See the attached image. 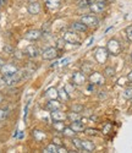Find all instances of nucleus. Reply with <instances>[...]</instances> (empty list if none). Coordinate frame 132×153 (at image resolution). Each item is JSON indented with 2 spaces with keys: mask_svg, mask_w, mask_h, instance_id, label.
<instances>
[{
  "mask_svg": "<svg viewBox=\"0 0 132 153\" xmlns=\"http://www.w3.org/2000/svg\"><path fill=\"white\" fill-rule=\"evenodd\" d=\"M107 49L110 55H114V56H117L119 54L121 53L122 50V47H121V43L119 39H116V38H111V39L108 41L107 43Z\"/></svg>",
  "mask_w": 132,
  "mask_h": 153,
  "instance_id": "f257e3e1",
  "label": "nucleus"
},
{
  "mask_svg": "<svg viewBox=\"0 0 132 153\" xmlns=\"http://www.w3.org/2000/svg\"><path fill=\"white\" fill-rule=\"evenodd\" d=\"M22 79H23L22 72H21V71H16L15 74L3 76V77H1V81H3V83L6 85V86H14V85L19 83Z\"/></svg>",
  "mask_w": 132,
  "mask_h": 153,
  "instance_id": "f03ea898",
  "label": "nucleus"
},
{
  "mask_svg": "<svg viewBox=\"0 0 132 153\" xmlns=\"http://www.w3.org/2000/svg\"><path fill=\"white\" fill-rule=\"evenodd\" d=\"M62 38H64L65 42L67 44H72V45L81 44V37L78 36L77 32H75V31H66V32H64Z\"/></svg>",
  "mask_w": 132,
  "mask_h": 153,
  "instance_id": "7ed1b4c3",
  "label": "nucleus"
},
{
  "mask_svg": "<svg viewBox=\"0 0 132 153\" xmlns=\"http://www.w3.org/2000/svg\"><path fill=\"white\" fill-rule=\"evenodd\" d=\"M88 80L92 85L94 86H103L105 83V76L98 71H92L88 75Z\"/></svg>",
  "mask_w": 132,
  "mask_h": 153,
  "instance_id": "20e7f679",
  "label": "nucleus"
},
{
  "mask_svg": "<svg viewBox=\"0 0 132 153\" xmlns=\"http://www.w3.org/2000/svg\"><path fill=\"white\" fill-rule=\"evenodd\" d=\"M94 58H96L98 64H102V65H103V64H105L108 61V58H109L108 49L107 48H98V49H96Z\"/></svg>",
  "mask_w": 132,
  "mask_h": 153,
  "instance_id": "39448f33",
  "label": "nucleus"
},
{
  "mask_svg": "<svg viewBox=\"0 0 132 153\" xmlns=\"http://www.w3.org/2000/svg\"><path fill=\"white\" fill-rule=\"evenodd\" d=\"M89 10L93 14H99V12H103L107 7V0H94L92 4H89Z\"/></svg>",
  "mask_w": 132,
  "mask_h": 153,
  "instance_id": "423d86ee",
  "label": "nucleus"
},
{
  "mask_svg": "<svg viewBox=\"0 0 132 153\" xmlns=\"http://www.w3.org/2000/svg\"><path fill=\"white\" fill-rule=\"evenodd\" d=\"M43 37V32L42 30H28L24 33V39H27L30 42H36L39 41Z\"/></svg>",
  "mask_w": 132,
  "mask_h": 153,
  "instance_id": "0eeeda50",
  "label": "nucleus"
},
{
  "mask_svg": "<svg viewBox=\"0 0 132 153\" xmlns=\"http://www.w3.org/2000/svg\"><path fill=\"white\" fill-rule=\"evenodd\" d=\"M58 52L59 50L56 49V47H48L47 49H44L42 52V58L44 60H54L58 56Z\"/></svg>",
  "mask_w": 132,
  "mask_h": 153,
  "instance_id": "6e6552de",
  "label": "nucleus"
},
{
  "mask_svg": "<svg viewBox=\"0 0 132 153\" xmlns=\"http://www.w3.org/2000/svg\"><path fill=\"white\" fill-rule=\"evenodd\" d=\"M87 81V76L82 71H75L72 74V82L76 86H83Z\"/></svg>",
  "mask_w": 132,
  "mask_h": 153,
  "instance_id": "1a4fd4ad",
  "label": "nucleus"
},
{
  "mask_svg": "<svg viewBox=\"0 0 132 153\" xmlns=\"http://www.w3.org/2000/svg\"><path fill=\"white\" fill-rule=\"evenodd\" d=\"M81 21L85 25H87L88 27H97L99 25V20L94 15H85V16L81 17Z\"/></svg>",
  "mask_w": 132,
  "mask_h": 153,
  "instance_id": "9d476101",
  "label": "nucleus"
},
{
  "mask_svg": "<svg viewBox=\"0 0 132 153\" xmlns=\"http://www.w3.org/2000/svg\"><path fill=\"white\" fill-rule=\"evenodd\" d=\"M50 117H51L53 121H65L66 119H67V114L61 111V109H58V110H53Z\"/></svg>",
  "mask_w": 132,
  "mask_h": 153,
  "instance_id": "9b49d317",
  "label": "nucleus"
},
{
  "mask_svg": "<svg viewBox=\"0 0 132 153\" xmlns=\"http://www.w3.org/2000/svg\"><path fill=\"white\" fill-rule=\"evenodd\" d=\"M71 30L77 32V33H85V32H87L88 26H87V25H85L82 21H78V22H73L71 25Z\"/></svg>",
  "mask_w": 132,
  "mask_h": 153,
  "instance_id": "f8f14e48",
  "label": "nucleus"
},
{
  "mask_svg": "<svg viewBox=\"0 0 132 153\" xmlns=\"http://www.w3.org/2000/svg\"><path fill=\"white\" fill-rule=\"evenodd\" d=\"M24 54L27 55L28 58L33 59V58H37L39 54H41V52H39L38 47H36V45H28L27 48H26V50H24Z\"/></svg>",
  "mask_w": 132,
  "mask_h": 153,
  "instance_id": "ddd939ff",
  "label": "nucleus"
},
{
  "mask_svg": "<svg viewBox=\"0 0 132 153\" xmlns=\"http://www.w3.org/2000/svg\"><path fill=\"white\" fill-rule=\"evenodd\" d=\"M16 71H19V69L12 65V64H5V65L0 69V72H1L3 76H6V75H11V74H15Z\"/></svg>",
  "mask_w": 132,
  "mask_h": 153,
  "instance_id": "4468645a",
  "label": "nucleus"
},
{
  "mask_svg": "<svg viewBox=\"0 0 132 153\" xmlns=\"http://www.w3.org/2000/svg\"><path fill=\"white\" fill-rule=\"evenodd\" d=\"M41 10H42V6H41V4H39L38 1H32V3H30V4L27 5V11L30 12L31 15H37V14H39V12H41Z\"/></svg>",
  "mask_w": 132,
  "mask_h": 153,
  "instance_id": "2eb2a0df",
  "label": "nucleus"
},
{
  "mask_svg": "<svg viewBox=\"0 0 132 153\" xmlns=\"http://www.w3.org/2000/svg\"><path fill=\"white\" fill-rule=\"evenodd\" d=\"M70 127L75 131V132H83L86 130V125L82 120H76V121H71Z\"/></svg>",
  "mask_w": 132,
  "mask_h": 153,
  "instance_id": "dca6fc26",
  "label": "nucleus"
},
{
  "mask_svg": "<svg viewBox=\"0 0 132 153\" xmlns=\"http://www.w3.org/2000/svg\"><path fill=\"white\" fill-rule=\"evenodd\" d=\"M45 108L50 111L53 110H58V109H61V103L58 100V99H49L45 104Z\"/></svg>",
  "mask_w": 132,
  "mask_h": 153,
  "instance_id": "f3484780",
  "label": "nucleus"
},
{
  "mask_svg": "<svg viewBox=\"0 0 132 153\" xmlns=\"http://www.w3.org/2000/svg\"><path fill=\"white\" fill-rule=\"evenodd\" d=\"M45 97L48 99H58L59 98V90H56L55 87H49L45 91Z\"/></svg>",
  "mask_w": 132,
  "mask_h": 153,
  "instance_id": "a211bd4d",
  "label": "nucleus"
},
{
  "mask_svg": "<svg viewBox=\"0 0 132 153\" xmlns=\"http://www.w3.org/2000/svg\"><path fill=\"white\" fill-rule=\"evenodd\" d=\"M96 149V145L90 140H82V151L85 152H93Z\"/></svg>",
  "mask_w": 132,
  "mask_h": 153,
  "instance_id": "6ab92c4d",
  "label": "nucleus"
},
{
  "mask_svg": "<svg viewBox=\"0 0 132 153\" xmlns=\"http://www.w3.org/2000/svg\"><path fill=\"white\" fill-rule=\"evenodd\" d=\"M61 5V0H47L45 1V6L49 10H56L59 9Z\"/></svg>",
  "mask_w": 132,
  "mask_h": 153,
  "instance_id": "aec40b11",
  "label": "nucleus"
},
{
  "mask_svg": "<svg viewBox=\"0 0 132 153\" xmlns=\"http://www.w3.org/2000/svg\"><path fill=\"white\" fill-rule=\"evenodd\" d=\"M71 142L73 145V147L76 148V151H82V140L78 137H72Z\"/></svg>",
  "mask_w": 132,
  "mask_h": 153,
  "instance_id": "412c9836",
  "label": "nucleus"
},
{
  "mask_svg": "<svg viewBox=\"0 0 132 153\" xmlns=\"http://www.w3.org/2000/svg\"><path fill=\"white\" fill-rule=\"evenodd\" d=\"M76 134H77V132H75L70 126H65V129L62 130V135H64L65 137H70V138H72V137L76 136Z\"/></svg>",
  "mask_w": 132,
  "mask_h": 153,
  "instance_id": "4be33fe9",
  "label": "nucleus"
},
{
  "mask_svg": "<svg viewBox=\"0 0 132 153\" xmlns=\"http://www.w3.org/2000/svg\"><path fill=\"white\" fill-rule=\"evenodd\" d=\"M67 119L70 120V121H76V120H81L82 119V117H81V113H76V111H70L69 114H67Z\"/></svg>",
  "mask_w": 132,
  "mask_h": 153,
  "instance_id": "5701e85b",
  "label": "nucleus"
},
{
  "mask_svg": "<svg viewBox=\"0 0 132 153\" xmlns=\"http://www.w3.org/2000/svg\"><path fill=\"white\" fill-rule=\"evenodd\" d=\"M43 152H45V153H56L58 152V146L51 142V143L47 145V147H44Z\"/></svg>",
  "mask_w": 132,
  "mask_h": 153,
  "instance_id": "b1692460",
  "label": "nucleus"
},
{
  "mask_svg": "<svg viewBox=\"0 0 132 153\" xmlns=\"http://www.w3.org/2000/svg\"><path fill=\"white\" fill-rule=\"evenodd\" d=\"M81 71H82L83 74L89 75L92 71H93V66L90 65V62H83L82 66H81Z\"/></svg>",
  "mask_w": 132,
  "mask_h": 153,
  "instance_id": "393cba45",
  "label": "nucleus"
},
{
  "mask_svg": "<svg viewBox=\"0 0 132 153\" xmlns=\"http://www.w3.org/2000/svg\"><path fill=\"white\" fill-rule=\"evenodd\" d=\"M33 137L37 140V141H43V140L47 137V135L41 130H33Z\"/></svg>",
  "mask_w": 132,
  "mask_h": 153,
  "instance_id": "a878e982",
  "label": "nucleus"
},
{
  "mask_svg": "<svg viewBox=\"0 0 132 153\" xmlns=\"http://www.w3.org/2000/svg\"><path fill=\"white\" fill-rule=\"evenodd\" d=\"M115 74H116V71L113 66H107L104 69V76L105 77H114Z\"/></svg>",
  "mask_w": 132,
  "mask_h": 153,
  "instance_id": "bb28decb",
  "label": "nucleus"
},
{
  "mask_svg": "<svg viewBox=\"0 0 132 153\" xmlns=\"http://www.w3.org/2000/svg\"><path fill=\"white\" fill-rule=\"evenodd\" d=\"M53 127L59 131V132H62V130L65 129V125H64V121H54V124H53Z\"/></svg>",
  "mask_w": 132,
  "mask_h": 153,
  "instance_id": "cd10ccee",
  "label": "nucleus"
},
{
  "mask_svg": "<svg viewBox=\"0 0 132 153\" xmlns=\"http://www.w3.org/2000/svg\"><path fill=\"white\" fill-rule=\"evenodd\" d=\"M59 97L62 98L64 100H69L70 99V96L67 94V91H66V88H64V87L59 90Z\"/></svg>",
  "mask_w": 132,
  "mask_h": 153,
  "instance_id": "c85d7f7f",
  "label": "nucleus"
},
{
  "mask_svg": "<svg viewBox=\"0 0 132 153\" xmlns=\"http://www.w3.org/2000/svg\"><path fill=\"white\" fill-rule=\"evenodd\" d=\"M9 117V109L7 108H0V121L5 120Z\"/></svg>",
  "mask_w": 132,
  "mask_h": 153,
  "instance_id": "c756f323",
  "label": "nucleus"
},
{
  "mask_svg": "<svg viewBox=\"0 0 132 153\" xmlns=\"http://www.w3.org/2000/svg\"><path fill=\"white\" fill-rule=\"evenodd\" d=\"M85 109V107L82 104H72L71 105V110L76 111V113H82V110Z\"/></svg>",
  "mask_w": 132,
  "mask_h": 153,
  "instance_id": "7c9ffc66",
  "label": "nucleus"
},
{
  "mask_svg": "<svg viewBox=\"0 0 132 153\" xmlns=\"http://www.w3.org/2000/svg\"><path fill=\"white\" fill-rule=\"evenodd\" d=\"M65 44H66L65 39H64V38H60V39L56 41V49H58V50H64Z\"/></svg>",
  "mask_w": 132,
  "mask_h": 153,
  "instance_id": "2f4dec72",
  "label": "nucleus"
},
{
  "mask_svg": "<svg viewBox=\"0 0 132 153\" xmlns=\"http://www.w3.org/2000/svg\"><path fill=\"white\" fill-rule=\"evenodd\" d=\"M125 33H126L127 39L132 43V25H131V26H127V27L125 28Z\"/></svg>",
  "mask_w": 132,
  "mask_h": 153,
  "instance_id": "473e14b6",
  "label": "nucleus"
},
{
  "mask_svg": "<svg viewBox=\"0 0 132 153\" xmlns=\"http://www.w3.org/2000/svg\"><path fill=\"white\" fill-rule=\"evenodd\" d=\"M98 130L97 129H86L85 130V134H87V135H89V136H97L98 135Z\"/></svg>",
  "mask_w": 132,
  "mask_h": 153,
  "instance_id": "72a5a7b5",
  "label": "nucleus"
},
{
  "mask_svg": "<svg viewBox=\"0 0 132 153\" xmlns=\"http://www.w3.org/2000/svg\"><path fill=\"white\" fill-rule=\"evenodd\" d=\"M124 98L125 99H131L132 98V88H126L124 91Z\"/></svg>",
  "mask_w": 132,
  "mask_h": 153,
  "instance_id": "f704fd0d",
  "label": "nucleus"
},
{
  "mask_svg": "<svg viewBox=\"0 0 132 153\" xmlns=\"http://www.w3.org/2000/svg\"><path fill=\"white\" fill-rule=\"evenodd\" d=\"M3 50H4L5 53H7V54H14V48H12L10 44H5L4 48H3Z\"/></svg>",
  "mask_w": 132,
  "mask_h": 153,
  "instance_id": "c9c22d12",
  "label": "nucleus"
},
{
  "mask_svg": "<svg viewBox=\"0 0 132 153\" xmlns=\"http://www.w3.org/2000/svg\"><path fill=\"white\" fill-rule=\"evenodd\" d=\"M111 129H113V125L108 123L107 125H105V126L103 127V134H104V135H108V134L111 131Z\"/></svg>",
  "mask_w": 132,
  "mask_h": 153,
  "instance_id": "e433bc0d",
  "label": "nucleus"
},
{
  "mask_svg": "<svg viewBox=\"0 0 132 153\" xmlns=\"http://www.w3.org/2000/svg\"><path fill=\"white\" fill-rule=\"evenodd\" d=\"M45 31H50V22H45L44 25H43V30H42V32H43V34L45 33Z\"/></svg>",
  "mask_w": 132,
  "mask_h": 153,
  "instance_id": "4c0bfd02",
  "label": "nucleus"
},
{
  "mask_svg": "<svg viewBox=\"0 0 132 153\" xmlns=\"http://www.w3.org/2000/svg\"><path fill=\"white\" fill-rule=\"evenodd\" d=\"M53 143H55L56 146H62V145H64L59 137H54V138H53Z\"/></svg>",
  "mask_w": 132,
  "mask_h": 153,
  "instance_id": "58836bf2",
  "label": "nucleus"
},
{
  "mask_svg": "<svg viewBox=\"0 0 132 153\" xmlns=\"http://www.w3.org/2000/svg\"><path fill=\"white\" fill-rule=\"evenodd\" d=\"M58 152L59 153H65V152H69V151H67V148L62 145V146H58Z\"/></svg>",
  "mask_w": 132,
  "mask_h": 153,
  "instance_id": "ea45409f",
  "label": "nucleus"
},
{
  "mask_svg": "<svg viewBox=\"0 0 132 153\" xmlns=\"http://www.w3.org/2000/svg\"><path fill=\"white\" fill-rule=\"evenodd\" d=\"M5 64H6V62H5V60H4L1 56H0V69H1V68L5 65Z\"/></svg>",
  "mask_w": 132,
  "mask_h": 153,
  "instance_id": "a19ab883",
  "label": "nucleus"
},
{
  "mask_svg": "<svg viewBox=\"0 0 132 153\" xmlns=\"http://www.w3.org/2000/svg\"><path fill=\"white\" fill-rule=\"evenodd\" d=\"M127 81H128V82H132V70H131L130 74L127 75Z\"/></svg>",
  "mask_w": 132,
  "mask_h": 153,
  "instance_id": "79ce46f5",
  "label": "nucleus"
},
{
  "mask_svg": "<svg viewBox=\"0 0 132 153\" xmlns=\"http://www.w3.org/2000/svg\"><path fill=\"white\" fill-rule=\"evenodd\" d=\"M7 1H9V0H1V6H5L7 4Z\"/></svg>",
  "mask_w": 132,
  "mask_h": 153,
  "instance_id": "37998d69",
  "label": "nucleus"
},
{
  "mask_svg": "<svg viewBox=\"0 0 132 153\" xmlns=\"http://www.w3.org/2000/svg\"><path fill=\"white\" fill-rule=\"evenodd\" d=\"M3 99H4V97H3V94H1V93H0V103L3 102Z\"/></svg>",
  "mask_w": 132,
  "mask_h": 153,
  "instance_id": "c03bdc74",
  "label": "nucleus"
},
{
  "mask_svg": "<svg viewBox=\"0 0 132 153\" xmlns=\"http://www.w3.org/2000/svg\"><path fill=\"white\" fill-rule=\"evenodd\" d=\"M0 6H1V0H0Z\"/></svg>",
  "mask_w": 132,
  "mask_h": 153,
  "instance_id": "a18cd8bd",
  "label": "nucleus"
},
{
  "mask_svg": "<svg viewBox=\"0 0 132 153\" xmlns=\"http://www.w3.org/2000/svg\"><path fill=\"white\" fill-rule=\"evenodd\" d=\"M131 60H132V54H131Z\"/></svg>",
  "mask_w": 132,
  "mask_h": 153,
  "instance_id": "49530a36",
  "label": "nucleus"
},
{
  "mask_svg": "<svg viewBox=\"0 0 132 153\" xmlns=\"http://www.w3.org/2000/svg\"><path fill=\"white\" fill-rule=\"evenodd\" d=\"M131 103H132V98H131Z\"/></svg>",
  "mask_w": 132,
  "mask_h": 153,
  "instance_id": "de8ad7c7",
  "label": "nucleus"
}]
</instances>
